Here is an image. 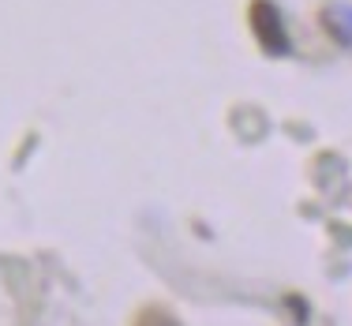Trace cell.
<instances>
[{
	"label": "cell",
	"mask_w": 352,
	"mask_h": 326,
	"mask_svg": "<svg viewBox=\"0 0 352 326\" xmlns=\"http://www.w3.org/2000/svg\"><path fill=\"white\" fill-rule=\"evenodd\" d=\"M251 19H255V27H258V38L266 41V49H285L281 19L274 15V8H270V4H255V12H251Z\"/></svg>",
	"instance_id": "obj_1"
},
{
	"label": "cell",
	"mask_w": 352,
	"mask_h": 326,
	"mask_svg": "<svg viewBox=\"0 0 352 326\" xmlns=\"http://www.w3.org/2000/svg\"><path fill=\"white\" fill-rule=\"evenodd\" d=\"M135 326H180L173 319V315H165V312H157V307H150V312H142L139 319H135Z\"/></svg>",
	"instance_id": "obj_2"
}]
</instances>
